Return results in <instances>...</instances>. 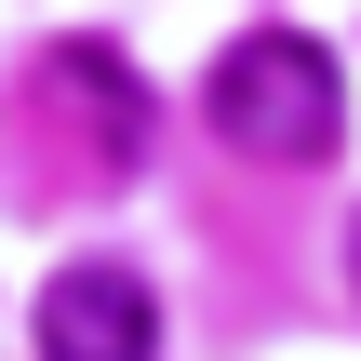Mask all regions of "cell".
I'll use <instances>...</instances> for the list:
<instances>
[{
  "label": "cell",
  "instance_id": "2",
  "mask_svg": "<svg viewBox=\"0 0 361 361\" xmlns=\"http://www.w3.org/2000/svg\"><path fill=\"white\" fill-rule=\"evenodd\" d=\"M27 335H40V361H161V308H147L134 268L94 255V268H54V281H40Z\"/></svg>",
  "mask_w": 361,
  "mask_h": 361
},
{
  "label": "cell",
  "instance_id": "4",
  "mask_svg": "<svg viewBox=\"0 0 361 361\" xmlns=\"http://www.w3.org/2000/svg\"><path fill=\"white\" fill-rule=\"evenodd\" d=\"M348 281H361V228H348Z\"/></svg>",
  "mask_w": 361,
  "mask_h": 361
},
{
  "label": "cell",
  "instance_id": "1",
  "mask_svg": "<svg viewBox=\"0 0 361 361\" xmlns=\"http://www.w3.org/2000/svg\"><path fill=\"white\" fill-rule=\"evenodd\" d=\"M214 134H228L241 161H322V147L348 134L335 54H322L308 27H241V40L214 54Z\"/></svg>",
  "mask_w": 361,
  "mask_h": 361
},
{
  "label": "cell",
  "instance_id": "3",
  "mask_svg": "<svg viewBox=\"0 0 361 361\" xmlns=\"http://www.w3.org/2000/svg\"><path fill=\"white\" fill-rule=\"evenodd\" d=\"M54 107H67L107 161H134V147H147V80H134L107 40H67V54H54Z\"/></svg>",
  "mask_w": 361,
  "mask_h": 361
}]
</instances>
